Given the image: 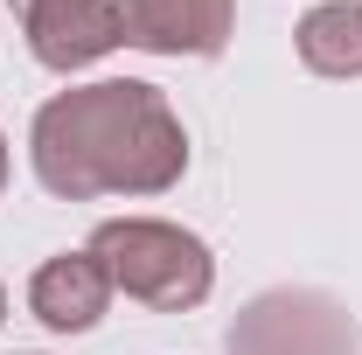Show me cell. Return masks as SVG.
<instances>
[{"label": "cell", "mask_w": 362, "mask_h": 355, "mask_svg": "<svg viewBox=\"0 0 362 355\" xmlns=\"http://www.w3.org/2000/svg\"><path fill=\"white\" fill-rule=\"evenodd\" d=\"M0 313H7V293H0Z\"/></svg>", "instance_id": "obj_9"}, {"label": "cell", "mask_w": 362, "mask_h": 355, "mask_svg": "<svg viewBox=\"0 0 362 355\" xmlns=\"http://www.w3.org/2000/svg\"><path fill=\"white\" fill-rule=\"evenodd\" d=\"M0 188H7V139H0Z\"/></svg>", "instance_id": "obj_8"}, {"label": "cell", "mask_w": 362, "mask_h": 355, "mask_svg": "<svg viewBox=\"0 0 362 355\" xmlns=\"http://www.w3.org/2000/svg\"><path fill=\"white\" fill-rule=\"evenodd\" d=\"M341 313L314 293H272L244 313V327L230 334V355H349V349H314L307 334L334 327Z\"/></svg>", "instance_id": "obj_6"}, {"label": "cell", "mask_w": 362, "mask_h": 355, "mask_svg": "<svg viewBox=\"0 0 362 355\" xmlns=\"http://www.w3.org/2000/svg\"><path fill=\"white\" fill-rule=\"evenodd\" d=\"M7 7L28 35V56L42 70H63V77L126 42L119 35V0H7Z\"/></svg>", "instance_id": "obj_3"}, {"label": "cell", "mask_w": 362, "mask_h": 355, "mask_svg": "<svg viewBox=\"0 0 362 355\" xmlns=\"http://www.w3.org/2000/svg\"><path fill=\"white\" fill-rule=\"evenodd\" d=\"M237 0H119V35L146 56H223Z\"/></svg>", "instance_id": "obj_4"}, {"label": "cell", "mask_w": 362, "mask_h": 355, "mask_svg": "<svg viewBox=\"0 0 362 355\" xmlns=\"http://www.w3.org/2000/svg\"><path fill=\"white\" fill-rule=\"evenodd\" d=\"M35 181L63 202L90 195H160L188 168V133L175 105L139 77H98V84L56 91L28 133Z\"/></svg>", "instance_id": "obj_1"}, {"label": "cell", "mask_w": 362, "mask_h": 355, "mask_svg": "<svg viewBox=\"0 0 362 355\" xmlns=\"http://www.w3.org/2000/svg\"><path fill=\"white\" fill-rule=\"evenodd\" d=\"M28 307H35V320L56 327V334H84V327H98V313L112 307V279H105V265H98L90 251H63V258L35 265Z\"/></svg>", "instance_id": "obj_5"}, {"label": "cell", "mask_w": 362, "mask_h": 355, "mask_svg": "<svg viewBox=\"0 0 362 355\" xmlns=\"http://www.w3.org/2000/svg\"><path fill=\"white\" fill-rule=\"evenodd\" d=\"M293 42H300V63L314 77H362V7L356 0H327L293 28Z\"/></svg>", "instance_id": "obj_7"}, {"label": "cell", "mask_w": 362, "mask_h": 355, "mask_svg": "<svg viewBox=\"0 0 362 355\" xmlns=\"http://www.w3.org/2000/svg\"><path fill=\"white\" fill-rule=\"evenodd\" d=\"M90 258L105 265L112 293H126L139 307H160V313H188L209 300L216 286V258L195 230L181 223H160V216H112L90 230L84 244Z\"/></svg>", "instance_id": "obj_2"}]
</instances>
